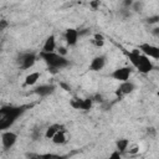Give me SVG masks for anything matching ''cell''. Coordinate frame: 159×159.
<instances>
[{"instance_id": "obj_1", "label": "cell", "mask_w": 159, "mask_h": 159, "mask_svg": "<svg viewBox=\"0 0 159 159\" xmlns=\"http://www.w3.org/2000/svg\"><path fill=\"white\" fill-rule=\"evenodd\" d=\"M30 106H5L0 108V130L11 127L15 120L26 111Z\"/></svg>"}, {"instance_id": "obj_2", "label": "cell", "mask_w": 159, "mask_h": 159, "mask_svg": "<svg viewBox=\"0 0 159 159\" xmlns=\"http://www.w3.org/2000/svg\"><path fill=\"white\" fill-rule=\"evenodd\" d=\"M40 56L47 63L48 71L51 73H57V71L60 68H63L68 65V61L66 60V57H63L58 53H55V52H41Z\"/></svg>"}, {"instance_id": "obj_3", "label": "cell", "mask_w": 159, "mask_h": 159, "mask_svg": "<svg viewBox=\"0 0 159 159\" xmlns=\"http://www.w3.org/2000/svg\"><path fill=\"white\" fill-rule=\"evenodd\" d=\"M135 68L142 73H148V72H150L153 70V63L150 62L149 57H147V56L140 53V57H139V60H138V62L135 65Z\"/></svg>"}, {"instance_id": "obj_4", "label": "cell", "mask_w": 159, "mask_h": 159, "mask_svg": "<svg viewBox=\"0 0 159 159\" xmlns=\"http://www.w3.org/2000/svg\"><path fill=\"white\" fill-rule=\"evenodd\" d=\"M139 50L144 53V56H149V57H153L155 60L159 58V48L154 45H150V43H142L139 46Z\"/></svg>"}, {"instance_id": "obj_5", "label": "cell", "mask_w": 159, "mask_h": 159, "mask_svg": "<svg viewBox=\"0 0 159 159\" xmlns=\"http://www.w3.org/2000/svg\"><path fill=\"white\" fill-rule=\"evenodd\" d=\"M35 61H36V56H35L34 53H30V52L22 53V55L19 57V63H20V66H21L24 70H27V68L32 67L34 63H35Z\"/></svg>"}, {"instance_id": "obj_6", "label": "cell", "mask_w": 159, "mask_h": 159, "mask_svg": "<svg viewBox=\"0 0 159 159\" xmlns=\"http://www.w3.org/2000/svg\"><path fill=\"white\" fill-rule=\"evenodd\" d=\"M130 73H132V68L130 67H120V68H117L112 73V77L114 80L120 81V82H125V81H128Z\"/></svg>"}, {"instance_id": "obj_7", "label": "cell", "mask_w": 159, "mask_h": 159, "mask_svg": "<svg viewBox=\"0 0 159 159\" xmlns=\"http://www.w3.org/2000/svg\"><path fill=\"white\" fill-rule=\"evenodd\" d=\"M16 139H17V135L12 132H4L1 135V142L5 149H10L16 143Z\"/></svg>"}, {"instance_id": "obj_8", "label": "cell", "mask_w": 159, "mask_h": 159, "mask_svg": "<svg viewBox=\"0 0 159 159\" xmlns=\"http://www.w3.org/2000/svg\"><path fill=\"white\" fill-rule=\"evenodd\" d=\"M71 106L76 109H89L92 106V99L91 98H86V99H81V98H73L71 101Z\"/></svg>"}, {"instance_id": "obj_9", "label": "cell", "mask_w": 159, "mask_h": 159, "mask_svg": "<svg viewBox=\"0 0 159 159\" xmlns=\"http://www.w3.org/2000/svg\"><path fill=\"white\" fill-rule=\"evenodd\" d=\"M134 88H135V86H134L132 82H128V81L122 82V84H120V86H119V88L117 89V96L120 98L123 94H128V93L133 92V91H134Z\"/></svg>"}, {"instance_id": "obj_10", "label": "cell", "mask_w": 159, "mask_h": 159, "mask_svg": "<svg viewBox=\"0 0 159 159\" xmlns=\"http://www.w3.org/2000/svg\"><path fill=\"white\" fill-rule=\"evenodd\" d=\"M65 39H66V42L70 46L76 45L77 39H78V31L75 30V29H67L66 30V34H65Z\"/></svg>"}, {"instance_id": "obj_11", "label": "cell", "mask_w": 159, "mask_h": 159, "mask_svg": "<svg viewBox=\"0 0 159 159\" xmlns=\"http://www.w3.org/2000/svg\"><path fill=\"white\" fill-rule=\"evenodd\" d=\"M104 65H106V58L103 56H97L92 60V62L89 65V68L92 71H99L104 67Z\"/></svg>"}, {"instance_id": "obj_12", "label": "cell", "mask_w": 159, "mask_h": 159, "mask_svg": "<svg viewBox=\"0 0 159 159\" xmlns=\"http://www.w3.org/2000/svg\"><path fill=\"white\" fill-rule=\"evenodd\" d=\"M53 91H55V86H52V84H42V86H39V87L35 88V93H37L41 97L48 96Z\"/></svg>"}, {"instance_id": "obj_13", "label": "cell", "mask_w": 159, "mask_h": 159, "mask_svg": "<svg viewBox=\"0 0 159 159\" xmlns=\"http://www.w3.org/2000/svg\"><path fill=\"white\" fill-rule=\"evenodd\" d=\"M55 47H56L55 36H53V35H50V36L46 39L45 43H43V48H42V52H53Z\"/></svg>"}, {"instance_id": "obj_14", "label": "cell", "mask_w": 159, "mask_h": 159, "mask_svg": "<svg viewBox=\"0 0 159 159\" xmlns=\"http://www.w3.org/2000/svg\"><path fill=\"white\" fill-rule=\"evenodd\" d=\"M61 129H63V127H62L61 124H52V125H50V127L46 129L45 137L48 138V139H52V137H53L58 130H61Z\"/></svg>"}, {"instance_id": "obj_15", "label": "cell", "mask_w": 159, "mask_h": 159, "mask_svg": "<svg viewBox=\"0 0 159 159\" xmlns=\"http://www.w3.org/2000/svg\"><path fill=\"white\" fill-rule=\"evenodd\" d=\"M52 142H53L55 144H63V143H66V142H67V138H66L65 130H63V129L58 130V132L52 137Z\"/></svg>"}, {"instance_id": "obj_16", "label": "cell", "mask_w": 159, "mask_h": 159, "mask_svg": "<svg viewBox=\"0 0 159 159\" xmlns=\"http://www.w3.org/2000/svg\"><path fill=\"white\" fill-rule=\"evenodd\" d=\"M39 78H40V73H39V72H32V73H30V75L26 76V78H25V84H26V86H32V84H35V83L37 82Z\"/></svg>"}, {"instance_id": "obj_17", "label": "cell", "mask_w": 159, "mask_h": 159, "mask_svg": "<svg viewBox=\"0 0 159 159\" xmlns=\"http://www.w3.org/2000/svg\"><path fill=\"white\" fill-rule=\"evenodd\" d=\"M128 145H129V140L128 139H119V140H117V149H118L119 153L125 152Z\"/></svg>"}, {"instance_id": "obj_18", "label": "cell", "mask_w": 159, "mask_h": 159, "mask_svg": "<svg viewBox=\"0 0 159 159\" xmlns=\"http://www.w3.org/2000/svg\"><path fill=\"white\" fill-rule=\"evenodd\" d=\"M41 159H66V157L53 153H46V154H41Z\"/></svg>"}, {"instance_id": "obj_19", "label": "cell", "mask_w": 159, "mask_h": 159, "mask_svg": "<svg viewBox=\"0 0 159 159\" xmlns=\"http://www.w3.org/2000/svg\"><path fill=\"white\" fill-rule=\"evenodd\" d=\"M94 43H96L97 46H103V43H104V37H103L101 34H96V35H94Z\"/></svg>"}, {"instance_id": "obj_20", "label": "cell", "mask_w": 159, "mask_h": 159, "mask_svg": "<svg viewBox=\"0 0 159 159\" xmlns=\"http://www.w3.org/2000/svg\"><path fill=\"white\" fill-rule=\"evenodd\" d=\"M108 159H122V158H120V153H119L118 150H116V152H113V153L109 155Z\"/></svg>"}, {"instance_id": "obj_21", "label": "cell", "mask_w": 159, "mask_h": 159, "mask_svg": "<svg viewBox=\"0 0 159 159\" xmlns=\"http://www.w3.org/2000/svg\"><path fill=\"white\" fill-rule=\"evenodd\" d=\"M9 26V22L6 21V20H0V31H2V30H5L6 27Z\"/></svg>"}, {"instance_id": "obj_22", "label": "cell", "mask_w": 159, "mask_h": 159, "mask_svg": "<svg viewBox=\"0 0 159 159\" xmlns=\"http://www.w3.org/2000/svg\"><path fill=\"white\" fill-rule=\"evenodd\" d=\"M29 159H41V154H35V153H30L27 154Z\"/></svg>"}, {"instance_id": "obj_23", "label": "cell", "mask_w": 159, "mask_h": 159, "mask_svg": "<svg viewBox=\"0 0 159 159\" xmlns=\"http://www.w3.org/2000/svg\"><path fill=\"white\" fill-rule=\"evenodd\" d=\"M128 152H129L130 154H135V153H138V152H139V148L135 145V147H133L132 149H128Z\"/></svg>"}, {"instance_id": "obj_24", "label": "cell", "mask_w": 159, "mask_h": 159, "mask_svg": "<svg viewBox=\"0 0 159 159\" xmlns=\"http://www.w3.org/2000/svg\"><path fill=\"white\" fill-rule=\"evenodd\" d=\"M60 86H61V87H62V88H63L65 91H70V86H67L66 83H63V82H61V83H60Z\"/></svg>"}, {"instance_id": "obj_25", "label": "cell", "mask_w": 159, "mask_h": 159, "mask_svg": "<svg viewBox=\"0 0 159 159\" xmlns=\"http://www.w3.org/2000/svg\"><path fill=\"white\" fill-rule=\"evenodd\" d=\"M58 51H60V53H58V55H61V56H63V57H65V55H66V48H65V47H61Z\"/></svg>"}, {"instance_id": "obj_26", "label": "cell", "mask_w": 159, "mask_h": 159, "mask_svg": "<svg viewBox=\"0 0 159 159\" xmlns=\"http://www.w3.org/2000/svg\"><path fill=\"white\" fill-rule=\"evenodd\" d=\"M158 20H159V17H158V16H154V17H150V19H149L148 21H149V22L152 24V22H157Z\"/></svg>"}, {"instance_id": "obj_27", "label": "cell", "mask_w": 159, "mask_h": 159, "mask_svg": "<svg viewBox=\"0 0 159 159\" xmlns=\"http://www.w3.org/2000/svg\"><path fill=\"white\" fill-rule=\"evenodd\" d=\"M99 5V1H96V2H91V6H93V7H96V6H98Z\"/></svg>"}]
</instances>
